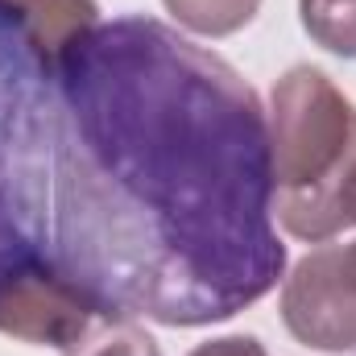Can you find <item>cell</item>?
Here are the masks:
<instances>
[{
  "instance_id": "obj_1",
  "label": "cell",
  "mask_w": 356,
  "mask_h": 356,
  "mask_svg": "<svg viewBox=\"0 0 356 356\" xmlns=\"http://www.w3.org/2000/svg\"><path fill=\"white\" fill-rule=\"evenodd\" d=\"M50 245L99 311L207 327L286 277L269 112L232 63L145 13L58 67Z\"/></svg>"
},
{
  "instance_id": "obj_2",
  "label": "cell",
  "mask_w": 356,
  "mask_h": 356,
  "mask_svg": "<svg viewBox=\"0 0 356 356\" xmlns=\"http://www.w3.org/2000/svg\"><path fill=\"white\" fill-rule=\"evenodd\" d=\"M54 58L29 17L0 0V290L54 257Z\"/></svg>"
},
{
  "instance_id": "obj_3",
  "label": "cell",
  "mask_w": 356,
  "mask_h": 356,
  "mask_svg": "<svg viewBox=\"0 0 356 356\" xmlns=\"http://www.w3.org/2000/svg\"><path fill=\"white\" fill-rule=\"evenodd\" d=\"M273 216L307 245L344 232L340 191L356 170V104L319 67H290L269 95Z\"/></svg>"
},
{
  "instance_id": "obj_4",
  "label": "cell",
  "mask_w": 356,
  "mask_h": 356,
  "mask_svg": "<svg viewBox=\"0 0 356 356\" xmlns=\"http://www.w3.org/2000/svg\"><path fill=\"white\" fill-rule=\"evenodd\" d=\"M282 323L307 348H356V273L344 245L323 241L282 277Z\"/></svg>"
},
{
  "instance_id": "obj_5",
  "label": "cell",
  "mask_w": 356,
  "mask_h": 356,
  "mask_svg": "<svg viewBox=\"0 0 356 356\" xmlns=\"http://www.w3.org/2000/svg\"><path fill=\"white\" fill-rule=\"evenodd\" d=\"M99 319H108L99 302L54 257L38 261L0 290V336L21 344L71 348Z\"/></svg>"
},
{
  "instance_id": "obj_6",
  "label": "cell",
  "mask_w": 356,
  "mask_h": 356,
  "mask_svg": "<svg viewBox=\"0 0 356 356\" xmlns=\"http://www.w3.org/2000/svg\"><path fill=\"white\" fill-rule=\"evenodd\" d=\"M162 4L170 8V17L182 29H191L199 38L241 33L261 8V0H162Z\"/></svg>"
},
{
  "instance_id": "obj_7",
  "label": "cell",
  "mask_w": 356,
  "mask_h": 356,
  "mask_svg": "<svg viewBox=\"0 0 356 356\" xmlns=\"http://www.w3.org/2000/svg\"><path fill=\"white\" fill-rule=\"evenodd\" d=\"M298 17L315 46L356 58V0H298Z\"/></svg>"
},
{
  "instance_id": "obj_8",
  "label": "cell",
  "mask_w": 356,
  "mask_h": 356,
  "mask_svg": "<svg viewBox=\"0 0 356 356\" xmlns=\"http://www.w3.org/2000/svg\"><path fill=\"white\" fill-rule=\"evenodd\" d=\"M67 356H162L158 340L137 323V319H99L79 344H71Z\"/></svg>"
},
{
  "instance_id": "obj_9",
  "label": "cell",
  "mask_w": 356,
  "mask_h": 356,
  "mask_svg": "<svg viewBox=\"0 0 356 356\" xmlns=\"http://www.w3.org/2000/svg\"><path fill=\"white\" fill-rule=\"evenodd\" d=\"M186 356H269V353L261 348L257 336H220V340L199 344L195 353H186Z\"/></svg>"
},
{
  "instance_id": "obj_10",
  "label": "cell",
  "mask_w": 356,
  "mask_h": 356,
  "mask_svg": "<svg viewBox=\"0 0 356 356\" xmlns=\"http://www.w3.org/2000/svg\"><path fill=\"white\" fill-rule=\"evenodd\" d=\"M340 220H344V228H356V170L340 191Z\"/></svg>"
}]
</instances>
